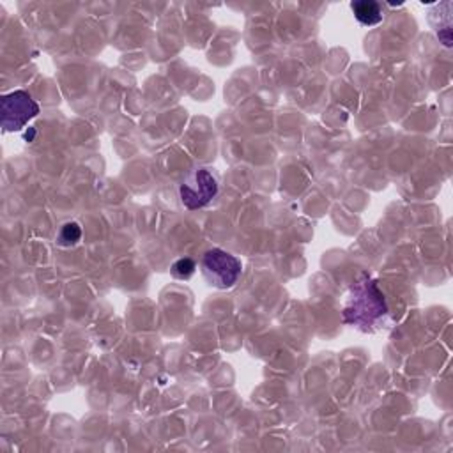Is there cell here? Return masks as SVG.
Instances as JSON below:
<instances>
[{
	"mask_svg": "<svg viewBox=\"0 0 453 453\" xmlns=\"http://www.w3.org/2000/svg\"><path fill=\"white\" fill-rule=\"evenodd\" d=\"M350 9L354 12V18L365 27H373L382 21V5L379 2L357 0L350 4Z\"/></svg>",
	"mask_w": 453,
	"mask_h": 453,
	"instance_id": "obj_5",
	"label": "cell"
},
{
	"mask_svg": "<svg viewBox=\"0 0 453 453\" xmlns=\"http://www.w3.org/2000/svg\"><path fill=\"white\" fill-rule=\"evenodd\" d=\"M219 193V175L211 166L191 168L179 184V200L184 209L196 211L211 203Z\"/></svg>",
	"mask_w": 453,
	"mask_h": 453,
	"instance_id": "obj_2",
	"label": "cell"
},
{
	"mask_svg": "<svg viewBox=\"0 0 453 453\" xmlns=\"http://www.w3.org/2000/svg\"><path fill=\"white\" fill-rule=\"evenodd\" d=\"M386 317L388 303L379 283L372 276L361 274L345 296L342 320L363 333H373L382 327Z\"/></svg>",
	"mask_w": 453,
	"mask_h": 453,
	"instance_id": "obj_1",
	"label": "cell"
},
{
	"mask_svg": "<svg viewBox=\"0 0 453 453\" xmlns=\"http://www.w3.org/2000/svg\"><path fill=\"white\" fill-rule=\"evenodd\" d=\"M39 113V104L27 90H12L0 99V124L5 133L21 131Z\"/></svg>",
	"mask_w": 453,
	"mask_h": 453,
	"instance_id": "obj_4",
	"label": "cell"
},
{
	"mask_svg": "<svg viewBox=\"0 0 453 453\" xmlns=\"http://www.w3.org/2000/svg\"><path fill=\"white\" fill-rule=\"evenodd\" d=\"M81 239V226L76 221H67L60 226L57 234V244L58 246H74Z\"/></svg>",
	"mask_w": 453,
	"mask_h": 453,
	"instance_id": "obj_6",
	"label": "cell"
},
{
	"mask_svg": "<svg viewBox=\"0 0 453 453\" xmlns=\"http://www.w3.org/2000/svg\"><path fill=\"white\" fill-rule=\"evenodd\" d=\"M196 271V264L193 258L189 257H182L179 260H175L172 265H170V273L173 278L177 280H189Z\"/></svg>",
	"mask_w": 453,
	"mask_h": 453,
	"instance_id": "obj_7",
	"label": "cell"
},
{
	"mask_svg": "<svg viewBox=\"0 0 453 453\" xmlns=\"http://www.w3.org/2000/svg\"><path fill=\"white\" fill-rule=\"evenodd\" d=\"M200 269L211 287L226 290L232 288L241 278L242 262L221 248H211L202 255Z\"/></svg>",
	"mask_w": 453,
	"mask_h": 453,
	"instance_id": "obj_3",
	"label": "cell"
}]
</instances>
